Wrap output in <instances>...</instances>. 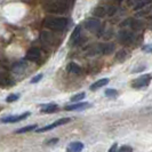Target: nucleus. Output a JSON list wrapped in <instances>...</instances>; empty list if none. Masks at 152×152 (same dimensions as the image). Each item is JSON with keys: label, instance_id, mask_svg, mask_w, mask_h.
Instances as JSON below:
<instances>
[{"label": "nucleus", "instance_id": "f257e3e1", "mask_svg": "<svg viewBox=\"0 0 152 152\" xmlns=\"http://www.w3.org/2000/svg\"><path fill=\"white\" fill-rule=\"evenodd\" d=\"M72 5V0H50L45 5V10L49 14H64Z\"/></svg>", "mask_w": 152, "mask_h": 152}, {"label": "nucleus", "instance_id": "f03ea898", "mask_svg": "<svg viewBox=\"0 0 152 152\" xmlns=\"http://www.w3.org/2000/svg\"><path fill=\"white\" fill-rule=\"evenodd\" d=\"M42 25L53 31H63L68 28L69 20L66 17H46Z\"/></svg>", "mask_w": 152, "mask_h": 152}, {"label": "nucleus", "instance_id": "7ed1b4c3", "mask_svg": "<svg viewBox=\"0 0 152 152\" xmlns=\"http://www.w3.org/2000/svg\"><path fill=\"white\" fill-rule=\"evenodd\" d=\"M118 39H119V41H121L122 44L130 45V44H134L136 41V36L132 31L120 30L118 32Z\"/></svg>", "mask_w": 152, "mask_h": 152}, {"label": "nucleus", "instance_id": "20e7f679", "mask_svg": "<svg viewBox=\"0 0 152 152\" xmlns=\"http://www.w3.org/2000/svg\"><path fill=\"white\" fill-rule=\"evenodd\" d=\"M151 79H152L151 75H143V76L136 78V79L132 83V87L135 88V89H141V88L148 87V86L150 85Z\"/></svg>", "mask_w": 152, "mask_h": 152}, {"label": "nucleus", "instance_id": "39448f33", "mask_svg": "<svg viewBox=\"0 0 152 152\" xmlns=\"http://www.w3.org/2000/svg\"><path fill=\"white\" fill-rule=\"evenodd\" d=\"M85 28H86V30H88L91 33H101L102 24L96 18H88L85 22Z\"/></svg>", "mask_w": 152, "mask_h": 152}, {"label": "nucleus", "instance_id": "423d86ee", "mask_svg": "<svg viewBox=\"0 0 152 152\" xmlns=\"http://www.w3.org/2000/svg\"><path fill=\"white\" fill-rule=\"evenodd\" d=\"M31 114V112H24V113L21 114H15V115H7V117H4L0 119V122L2 124H15V122L22 121L24 120L26 117H29Z\"/></svg>", "mask_w": 152, "mask_h": 152}, {"label": "nucleus", "instance_id": "0eeeda50", "mask_svg": "<svg viewBox=\"0 0 152 152\" xmlns=\"http://www.w3.org/2000/svg\"><path fill=\"white\" fill-rule=\"evenodd\" d=\"M70 121H71L70 118H61V119L56 120V121L53 122V124H50V125H47V126L42 127V128H37V132H38V133L48 132V130H52V129H54V128H56V127H58V126L65 125V124H68V122H70Z\"/></svg>", "mask_w": 152, "mask_h": 152}, {"label": "nucleus", "instance_id": "6e6552de", "mask_svg": "<svg viewBox=\"0 0 152 152\" xmlns=\"http://www.w3.org/2000/svg\"><path fill=\"white\" fill-rule=\"evenodd\" d=\"M94 52H96L95 54L101 53V54H112L114 52V45L112 42H105V44H99V46H96L94 48Z\"/></svg>", "mask_w": 152, "mask_h": 152}, {"label": "nucleus", "instance_id": "1a4fd4ad", "mask_svg": "<svg viewBox=\"0 0 152 152\" xmlns=\"http://www.w3.org/2000/svg\"><path fill=\"white\" fill-rule=\"evenodd\" d=\"M143 25H144V23L140 21V20H136V18H127L126 21L121 22V26H130L133 30L135 31L142 30Z\"/></svg>", "mask_w": 152, "mask_h": 152}, {"label": "nucleus", "instance_id": "9d476101", "mask_svg": "<svg viewBox=\"0 0 152 152\" xmlns=\"http://www.w3.org/2000/svg\"><path fill=\"white\" fill-rule=\"evenodd\" d=\"M41 57V50L37 48V47H32L30 48L26 54H25V60L26 61H31V62H36L39 61Z\"/></svg>", "mask_w": 152, "mask_h": 152}, {"label": "nucleus", "instance_id": "9b49d317", "mask_svg": "<svg viewBox=\"0 0 152 152\" xmlns=\"http://www.w3.org/2000/svg\"><path fill=\"white\" fill-rule=\"evenodd\" d=\"M89 107H91V103H88V102H76L72 105H66L65 110L66 111H81Z\"/></svg>", "mask_w": 152, "mask_h": 152}, {"label": "nucleus", "instance_id": "f8f14e48", "mask_svg": "<svg viewBox=\"0 0 152 152\" xmlns=\"http://www.w3.org/2000/svg\"><path fill=\"white\" fill-rule=\"evenodd\" d=\"M81 39V26L78 25L76 29L73 30L72 34H71V38H70V44L71 45H77Z\"/></svg>", "mask_w": 152, "mask_h": 152}, {"label": "nucleus", "instance_id": "ddd939ff", "mask_svg": "<svg viewBox=\"0 0 152 152\" xmlns=\"http://www.w3.org/2000/svg\"><path fill=\"white\" fill-rule=\"evenodd\" d=\"M83 149H84V143H83V142H79V141H77V142H71V143L68 145V148H66V151L78 152V151H81Z\"/></svg>", "mask_w": 152, "mask_h": 152}, {"label": "nucleus", "instance_id": "4468645a", "mask_svg": "<svg viewBox=\"0 0 152 152\" xmlns=\"http://www.w3.org/2000/svg\"><path fill=\"white\" fill-rule=\"evenodd\" d=\"M107 84H109V79L107 78H103V79L96 80L94 84H91L89 88H91V91H97L99 88H102V87H104Z\"/></svg>", "mask_w": 152, "mask_h": 152}, {"label": "nucleus", "instance_id": "2eb2a0df", "mask_svg": "<svg viewBox=\"0 0 152 152\" xmlns=\"http://www.w3.org/2000/svg\"><path fill=\"white\" fill-rule=\"evenodd\" d=\"M26 68H28V62L20 61V62H17V63H15V64L12 66V71L18 73V72H23Z\"/></svg>", "mask_w": 152, "mask_h": 152}, {"label": "nucleus", "instance_id": "dca6fc26", "mask_svg": "<svg viewBox=\"0 0 152 152\" xmlns=\"http://www.w3.org/2000/svg\"><path fill=\"white\" fill-rule=\"evenodd\" d=\"M57 110H58V105L57 104H54V103L46 104V105H42V107H41V112L42 113H54Z\"/></svg>", "mask_w": 152, "mask_h": 152}, {"label": "nucleus", "instance_id": "f3484780", "mask_svg": "<svg viewBox=\"0 0 152 152\" xmlns=\"http://www.w3.org/2000/svg\"><path fill=\"white\" fill-rule=\"evenodd\" d=\"M107 12H109V7L105 6H99L93 10V15L99 16V17H103V16L107 15Z\"/></svg>", "mask_w": 152, "mask_h": 152}, {"label": "nucleus", "instance_id": "a211bd4d", "mask_svg": "<svg viewBox=\"0 0 152 152\" xmlns=\"http://www.w3.org/2000/svg\"><path fill=\"white\" fill-rule=\"evenodd\" d=\"M66 70H68V72L73 73V75H80L81 73V68L77 63H73V62L69 63L68 66H66Z\"/></svg>", "mask_w": 152, "mask_h": 152}, {"label": "nucleus", "instance_id": "6ab92c4d", "mask_svg": "<svg viewBox=\"0 0 152 152\" xmlns=\"http://www.w3.org/2000/svg\"><path fill=\"white\" fill-rule=\"evenodd\" d=\"M13 81L10 79V77L6 73H0V86L6 87V86H12Z\"/></svg>", "mask_w": 152, "mask_h": 152}, {"label": "nucleus", "instance_id": "aec40b11", "mask_svg": "<svg viewBox=\"0 0 152 152\" xmlns=\"http://www.w3.org/2000/svg\"><path fill=\"white\" fill-rule=\"evenodd\" d=\"M38 128V125H29V126H25V127H22V128H18V129L15 130L16 134H24V133H29V132H32V130H36Z\"/></svg>", "mask_w": 152, "mask_h": 152}, {"label": "nucleus", "instance_id": "412c9836", "mask_svg": "<svg viewBox=\"0 0 152 152\" xmlns=\"http://www.w3.org/2000/svg\"><path fill=\"white\" fill-rule=\"evenodd\" d=\"M126 57H127V52L126 50H124V49H120V50H118L115 55H114V58H115V61L118 62H122L126 60Z\"/></svg>", "mask_w": 152, "mask_h": 152}, {"label": "nucleus", "instance_id": "4be33fe9", "mask_svg": "<svg viewBox=\"0 0 152 152\" xmlns=\"http://www.w3.org/2000/svg\"><path fill=\"white\" fill-rule=\"evenodd\" d=\"M104 94H105L107 97H111V99H114V97L118 96V91H117V89H113V88H109V89H107Z\"/></svg>", "mask_w": 152, "mask_h": 152}, {"label": "nucleus", "instance_id": "5701e85b", "mask_svg": "<svg viewBox=\"0 0 152 152\" xmlns=\"http://www.w3.org/2000/svg\"><path fill=\"white\" fill-rule=\"evenodd\" d=\"M85 97H86V94H85V93H79V94H77V95H73L70 99H71V102L76 103V102H80V101L84 99Z\"/></svg>", "mask_w": 152, "mask_h": 152}, {"label": "nucleus", "instance_id": "b1692460", "mask_svg": "<svg viewBox=\"0 0 152 152\" xmlns=\"http://www.w3.org/2000/svg\"><path fill=\"white\" fill-rule=\"evenodd\" d=\"M20 99V95L18 94H10V95H8L7 99H6V102L8 103H12V102H15L17 99Z\"/></svg>", "mask_w": 152, "mask_h": 152}, {"label": "nucleus", "instance_id": "393cba45", "mask_svg": "<svg viewBox=\"0 0 152 152\" xmlns=\"http://www.w3.org/2000/svg\"><path fill=\"white\" fill-rule=\"evenodd\" d=\"M42 77H44V75L42 73H39V75H37V76H34L32 79L30 80L31 84H36V83H39L41 79H42Z\"/></svg>", "mask_w": 152, "mask_h": 152}, {"label": "nucleus", "instance_id": "a878e982", "mask_svg": "<svg viewBox=\"0 0 152 152\" xmlns=\"http://www.w3.org/2000/svg\"><path fill=\"white\" fill-rule=\"evenodd\" d=\"M119 151L120 152H130V151H133V148L129 146V145H122L121 148L119 149Z\"/></svg>", "mask_w": 152, "mask_h": 152}, {"label": "nucleus", "instance_id": "bb28decb", "mask_svg": "<svg viewBox=\"0 0 152 152\" xmlns=\"http://www.w3.org/2000/svg\"><path fill=\"white\" fill-rule=\"evenodd\" d=\"M58 142V138H52V140H49L48 142H47V144L48 145H54L55 143H57Z\"/></svg>", "mask_w": 152, "mask_h": 152}, {"label": "nucleus", "instance_id": "cd10ccee", "mask_svg": "<svg viewBox=\"0 0 152 152\" xmlns=\"http://www.w3.org/2000/svg\"><path fill=\"white\" fill-rule=\"evenodd\" d=\"M115 150H117V143H114V144L112 145V146H111V148H110V149H109V151H110V152L115 151Z\"/></svg>", "mask_w": 152, "mask_h": 152}, {"label": "nucleus", "instance_id": "c85d7f7f", "mask_svg": "<svg viewBox=\"0 0 152 152\" xmlns=\"http://www.w3.org/2000/svg\"><path fill=\"white\" fill-rule=\"evenodd\" d=\"M143 49H144V50H146V49H148L150 53H152V47H150V46H148V47H144Z\"/></svg>", "mask_w": 152, "mask_h": 152}, {"label": "nucleus", "instance_id": "c756f323", "mask_svg": "<svg viewBox=\"0 0 152 152\" xmlns=\"http://www.w3.org/2000/svg\"><path fill=\"white\" fill-rule=\"evenodd\" d=\"M143 69H145V66H141V70H143ZM137 70H140V68H138V69H135V70H134L133 72H137Z\"/></svg>", "mask_w": 152, "mask_h": 152}]
</instances>
